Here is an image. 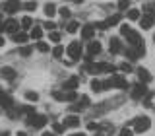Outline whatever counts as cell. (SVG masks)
<instances>
[{"mask_svg": "<svg viewBox=\"0 0 155 136\" xmlns=\"http://www.w3.org/2000/svg\"><path fill=\"white\" fill-rule=\"evenodd\" d=\"M52 97L56 101H74L78 97V93L74 90H62V91H52Z\"/></svg>", "mask_w": 155, "mask_h": 136, "instance_id": "6da1fadb", "label": "cell"}, {"mask_svg": "<svg viewBox=\"0 0 155 136\" xmlns=\"http://www.w3.org/2000/svg\"><path fill=\"white\" fill-rule=\"evenodd\" d=\"M120 33H122V35H124L126 39H128V43H130V45H134V43L140 39V33L136 31V29H132L130 25H122V27H120Z\"/></svg>", "mask_w": 155, "mask_h": 136, "instance_id": "7a4b0ae2", "label": "cell"}, {"mask_svg": "<svg viewBox=\"0 0 155 136\" xmlns=\"http://www.w3.org/2000/svg\"><path fill=\"white\" fill-rule=\"evenodd\" d=\"M132 123H134V126H136V132H145V130H149V126H151V121H149L147 117L134 119Z\"/></svg>", "mask_w": 155, "mask_h": 136, "instance_id": "3957f363", "label": "cell"}, {"mask_svg": "<svg viewBox=\"0 0 155 136\" xmlns=\"http://www.w3.org/2000/svg\"><path fill=\"white\" fill-rule=\"evenodd\" d=\"M27 123L31 124V126H35V128H43V126L47 124V117H45V115H35V113H31V115H29V119H27Z\"/></svg>", "mask_w": 155, "mask_h": 136, "instance_id": "277c9868", "label": "cell"}, {"mask_svg": "<svg viewBox=\"0 0 155 136\" xmlns=\"http://www.w3.org/2000/svg\"><path fill=\"white\" fill-rule=\"evenodd\" d=\"M89 70L93 72V74H97V72H107V74H114L116 68L113 64H105V62H101V64H93L89 66Z\"/></svg>", "mask_w": 155, "mask_h": 136, "instance_id": "5b68a950", "label": "cell"}, {"mask_svg": "<svg viewBox=\"0 0 155 136\" xmlns=\"http://www.w3.org/2000/svg\"><path fill=\"white\" fill-rule=\"evenodd\" d=\"M145 93H147V87H145V84L138 82V84L134 86V90H132V97H134V99H142Z\"/></svg>", "mask_w": 155, "mask_h": 136, "instance_id": "8992f818", "label": "cell"}, {"mask_svg": "<svg viewBox=\"0 0 155 136\" xmlns=\"http://www.w3.org/2000/svg\"><path fill=\"white\" fill-rule=\"evenodd\" d=\"M66 53H68V55H70L72 58H80L81 56V43H70V47H68L66 49Z\"/></svg>", "mask_w": 155, "mask_h": 136, "instance_id": "52a82bcc", "label": "cell"}, {"mask_svg": "<svg viewBox=\"0 0 155 136\" xmlns=\"http://www.w3.org/2000/svg\"><path fill=\"white\" fill-rule=\"evenodd\" d=\"M19 8H21V2H19V0H8V2L4 4V12H8V14L18 12Z\"/></svg>", "mask_w": 155, "mask_h": 136, "instance_id": "ba28073f", "label": "cell"}, {"mask_svg": "<svg viewBox=\"0 0 155 136\" xmlns=\"http://www.w3.org/2000/svg\"><path fill=\"white\" fill-rule=\"evenodd\" d=\"M18 29H19V22H18V19L10 18L8 22H4V31H10V33L14 35V33H16Z\"/></svg>", "mask_w": 155, "mask_h": 136, "instance_id": "9c48e42d", "label": "cell"}, {"mask_svg": "<svg viewBox=\"0 0 155 136\" xmlns=\"http://www.w3.org/2000/svg\"><path fill=\"white\" fill-rule=\"evenodd\" d=\"M12 105H14L12 97H10L6 91L0 90V107H4V109H12Z\"/></svg>", "mask_w": 155, "mask_h": 136, "instance_id": "30bf717a", "label": "cell"}, {"mask_svg": "<svg viewBox=\"0 0 155 136\" xmlns=\"http://www.w3.org/2000/svg\"><path fill=\"white\" fill-rule=\"evenodd\" d=\"M136 74H138V78H140V82H142V84H149V82L153 80L151 74H149L145 68H138V70H136Z\"/></svg>", "mask_w": 155, "mask_h": 136, "instance_id": "8fae6325", "label": "cell"}, {"mask_svg": "<svg viewBox=\"0 0 155 136\" xmlns=\"http://www.w3.org/2000/svg\"><path fill=\"white\" fill-rule=\"evenodd\" d=\"M78 86H80L78 76H72V78H68L64 84H62V90H78Z\"/></svg>", "mask_w": 155, "mask_h": 136, "instance_id": "7c38bea8", "label": "cell"}, {"mask_svg": "<svg viewBox=\"0 0 155 136\" xmlns=\"http://www.w3.org/2000/svg\"><path fill=\"white\" fill-rule=\"evenodd\" d=\"M62 124H64V126H70V128H76V126H80V117H76V115H68Z\"/></svg>", "mask_w": 155, "mask_h": 136, "instance_id": "4fadbf2b", "label": "cell"}, {"mask_svg": "<svg viewBox=\"0 0 155 136\" xmlns=\"http://www.w3.org/2000/svg\"><path fill=\"white\" fill-rule=\"evenodd\" d=\"M0 76H2L4 80H14V78H16V70L10 68V66H4V68H0Z\"/></svg>", "mask_w": 155, "mask_h": 136, "instance_id": "5bb4252c", "label": "cell"}, {"mask_svg": "<svg viewBox=\"0 0 155 136\" xmlns=\"http://www.w3.org/2000/svg\"><path fill=\"white\" fill-rule=\"evenodd\" d=\"M93 35H95V27L91 25V23H89V25H84V27H81V37H84L85 41H87V39H93Z\"/></svg>", "mask_w": 155, "mask_h": 136, "instance_id": "9a60e30c", "label": "cell"}, {"mask_svg": "<svg viewBox=\"0 0 155 136\" xmlns=\"http://www.w3.org/2000/svg\"><path fill=\"white\" fill-rule=\"evenodd\" d=\"M151 25H153V16H149V14L147 16H140V27L142 29H149Z\"/></svg>", "mask_w": 155, "mask_h": 136, "instance_id": "2e32d148", "label": "cell"}, {"mask_svg": "<svg viewBox=\"0 0 155 136\" xmlns=\"http://www.w3.org/2000/svg\"><path fill=\"white\" fill-rule=\"evenodd\" d=\"M87 53H89L91 56H93V55H99V53H101V43L91 41L89 45H87Z\"/></svg>", "mask_w": 155, "mask_h": 136, "instance_id": "e0dca14e", "label": "cell"}, {"mask_svg": "<svg viewBox=\"0 0 155 136\" xmlns=\"http://www.w3.org/2000/svg\"><path fill=\"white\" fill-rule=\"evenodd\" d=\"M120 51H122L120 39L118 37H113V39H110V53H114V55H116V53H120Z\"/></svg>", "mask_w": 155, "mask_h": 136, "instance_id": "ac0fdd59", "label": "cell"}, {"mask_svg": "<svg viewBox=\"0 0 155 136\" xmlns=\"http://www.w3.org/2000/svg\"><path fill=\"white\" fill-rule=\"evenodd\" d=\"M120 18H122L120 14H114L113 18H109L107 22H103V27H113V25H116V23L120 22Z\"/></svg>", "mask_w": 155, "mask_h": 136, "instance_id": "d6986e66", "label": "cell"}, {"mask_svg": "<svg viewBox=\"0 0 155 136\" xmlns=\"http://www.w3.org/2000/svg\"><path fill=\"white\" fill-rule=\"evenodd\" d=\"M134 47H136V53H138V56L145 55V45H143V39H142V37H140L138 41L134 43Z\"/></svg>", "mask_w": 155, "mask_h": 136, "instance_id": "ffe728a7", "label": "cell"}, {"mask_svg": "<svg viewBox=\"0 0 155 136\" xmlns=\"http://www.w3.org/2000/svg\"><path fill=\"white\" fill-rule=\"evenodd\" d=\"M54 14H56V6H54V4H45V16L52 18Z\"/></svg>", "mask_w": 155, "mask_h": 136, "instance_id": "44dd1931", "label": "cell"}, {"mask_svg": "<svg viewBox=\"0 0 155 136\" xmlns=\"http://www.w3.org/2000/svg\"><path fill=\"white\" fill-rule=\"evenodd\" d=\"M91 90L97 91V93L103 91V82H101V80H91Z\"/></svg>", "mask_w": 155, "mask_h": 136, "instance_id": "7402d4cb", "label": "cell"}, {"mask_svg": "<svg viewBox=\"0 0 155 136\" xmlns=\"http://www.w3.org/2000/svg\"><path fill=\"white\" fill-rule=\"evenodd\" d=\"M14 41L25 43V41H27V35H25V33H21V31H16V33H14Z\"/></svg>", "mask_w": 155, "mask_h": 136, "instance_id": "603a6c76", "label": "cell"}, {"mask_svg": "<svg viewBox=\"0 0 155 136\" xmlns=\"http://www.w3.org/2000/svg\"><path fill=\"white\" fill-rule=\"evenodd\" d=\"M31 23H33V22H31V18L25 16V18L21 19V22H19V25H21L23 29H31Z\"/></svg>", "mask_w": 155, "mask_h": 136, "instance_id": "cb8c5ba5", "label": "cell"}, {"mask_svg": "<svg viewBox=\"0 0 155 136\" xmlns=\"http://www.w3.org/2000/svg\"><path fill=\"white\" fill-rule=\"evenodd\" d=\"M43 37V29L41 27H33L31 29V39H41Z\"/></svg>", "mask_w": 155, "mask_h": 136, "instance_id": "d4e9b609", "label": "cell"}, {"mask_svg": "<svg viewBox=\"0 0 155 136\" xmlns=\"http://www.w3.org/2000/svg\"><path fill=\"white\" fill-rule=\"evenodd\" d=\"M140 16H142V14H140V10H136V8L128 10V18L130 19H140Z\"/></svg>", "mask_w": 155, "mask_h": 136, "instance_id": "484cf974", "label": "cell"}, {"mask_svg": "<svg viewBox=\"0 0 155 136\" xmlns=\"http://www.w3.org/2000/svg\"><path fill=\"white\" fill-rule=\"evenodd\" d=\"M23 8H25V10H29V12H33V10L37 8V2H35V0H29V2H25V4H23Z\"/></svg>", "mask_w": 155, "mask_h": 136, "instance_id": "4316f807", "label": "cell"}, {"mask_svg": "<svg viewBox=\"0 0 155 136\" xmlns=\"http://www.w3.org/2000/svg\"><path fill=\"white\" fill-rule=\"evenodd\" d=\"M62 55H64V49H62V47H56L54 51H52V56H54V58H58V60L62 58Z\"/></svg>", "mask_w": 155, "mask_h": 136, "instance_id": "83f0119b", "label": "cell"}, {"mask_svg": "<svg viewBox=\"0 0 155 136\" xmlns=\"http://www.w3.org/2000/svg\"><path fill=\"white\" fill-rule=\"evenodd\" d=\"M124 53H126V56H128L130 60H136V58H140V56H138V53H136V51H132V49H126Z\"/></svg>", "mask_w": 155, "mask_h": 136, "instance_id": "f1b7e54d", "label": "cell"}, {"mask_svg": "<svg viewBox=\"0 0 155 136\" xmlns=\"http://www.w3.org/2000/svg\"><path fill=\"white\" fill-rule=\"evenodd\" d=\"M64 128H66V126H64V124H60V123H54V124H52V130H54V134L64 132Z\"/></svg>", "mask_w": 155, "mask_h": 136, "instance_id": "f546056e", "label": "cell"}, {"mask_svg": "<svg viewBox=\"0 0 155 136\" xmlns=\"http://www.w3.org/2000/svg\"><path fill=\"white\" fill-rule=\"evenodd\" d=\"M110 132H113V126H110V124H105L103 128H101L99 136H107V134H110Z\"/></svg>", "mask_w": 155, "mask_h": 136, "instance_id": "4dcf8cb0", "label": "cell"}, {"mask_svg": "<svg viewBox=\"0 0 155 136\" xmlns=\"http://www.w3.org/2000/svg\"><path fill=\"white\" fill-rule=\"evenodd\" d=\"M25 99H27V101H37L39 95L35 93V91H25Z\"/></svg>", "mask_w": 155, "mask_h": 136, "instance_id": "1f68e13d", "label": "cell"}, {"mask_svg": "<svg viewBox=\"0 0 155 136\" xmlns=\"http://www.w3.org/2000/svg\"><path fill=\"white\" fill-rule=\"evenodd\" d=\"M78 27H80V25H78L76 22H70V23H68V27H66V29H68V33H76V31H78Z\"/></svg>", "mask_w": 155, "mask_h": 136, "instance_id": "d6a6232c", "label": "cell"}, {"mask_svg": "<svg viewBox=\"0 0 155 136\" xmlns=\"http://www.w3.org/2000/svg\"><path fill=\"white\" fill-rule=\"evenodd\" d=\"M19 55L21 56H31V47H21L19 49Z\"/></svg>", "mask_w": 155, "mask_h": 136, "instance_id": "836d02e7", "label": "cell"}, {"mask_svg": "<svg viewBox=\"0 0 155 136\" xmlns=\"http://www.w3.org/2000/svg\"><path fill=\"white\" fill-rule=\"evenodd\" d=\"M87 105H89V97H87V95H81L80 97V107L84 109V107H87Z\"/></svg>", "mask_w": 155, "mask_h": 136, "instance_id": "e575fe53", "label": "cell"}, {"mask_svg": "<svg viewBox=\"0 0 155 136\" xmlns=\"http://www.w3.org/2000/svg\"><path fill=\"white\" fill-rule=\"evenodd\" d=\"M48 37H51L52 43H58V41H60V33H56V31H51V35H48Z\"/></svg>", "mask_w": 155, "mask_h": 136, "instance_id": "d590c367", "label": "cell"}, {"mask_svg": "<svg viewBox=\"0 0 155 136\" xmlns=\"http://www.w3.org/2000/svg\"><path fill=\"white\" fill-rule=\"evenodd\" d=\"M128 6H130V0H118V8L120 10H126Z\"/></svg>", "mask_w": 155, "mask_h": 136, "instance_id": "8d00e7d4", "label": "cell"}, {"mask_svg": "<svg viewBox=\"0 0 155 136\" xmlns=\"http://www.w3.org/2000/svg\"><path fill=\"white\" fill-rule=\"evenodd\" d=\"M118 68H120V70H122V72H130V70H132V66H130L128 62H122V64H120Z\"/></svg>", "mask_w": 155, "mask_h": 136, "instance_id": "74e56055", "label": "cell"}, {"mask_svg": "<svg viewBox=\"0 0 155 136\" xmlns=\"http://www.w3.org/2000/svg\"><path fill=\"white\" fill-rule=\"evenodd\" d=\"M37 49H39L41 53H48V45H47V43H39Z\"/></svg>", "mask_w": 155, "mask_h": 136, "instance_id": "f35d334b", "label": "cell"}, {"mask_svg": "<svg viewBox=\"0 0 155 136\" xmlns=\"http://www.w3.org/2000/svg\"><path fill=\"white\" fill-rule=\"evenodd\" d=\"M58 12H60V16H62V18H70V10H68V8H60Z\"/></svg>", "mask_w": 155, "mask_h": 136, "instance_id": "ab89813d", "label": "cell"}, {"mask_svg": "<svg viewBox=\"0 0 155 136\" xmlns=\"http://www.w3.org/2000/svg\"><path fill=\"white\" fill-rule=\"evenodd\" d=\"M118 136H132V130H130V128H122Z\"/></svg>", "mask_w": 155, "mask_h": 136, "instance_id": "60d3db41", "label": "cell"}, {"mask_svg": "<svg viewBox=\"0 0 155 136\" xmlns=\"http://www.w3.org/2000/svg\"><path fill=\"white\" fill-rule=\"evenodd\" d=\"M87 128H89V130H97V128H99V124H97V123H89V124H87Z\"/></svg>", "mask_w": 155, "mask_h": 136, "instance_id": "b9f144b4", "label": "cell"}, {"mask_svg": "<svg viewBox=\"0 0 155 136\" xmlns=\"http://www.w3.org/2000/svg\"><path fill=\"white\" fill-rule=\"evenodd\" d=\"M47 29H48V31H52V29H54L56 25H54V23H52V22H47V25H45Z\"/></svg>", "mask_w": 155, "mask_h": 136, "instance_id": "7bdbcfd3", "label": "cell"}, {"mask_svg": "<svg viewBox=\"0 0 155 136\" xmlns=\"http://www.w3.org/2000/svg\"><path fill=\"white\" fill-rule=\"evenodd\" d=\"M41 136H56V134H54V132H43Z\"/></svg>", "mask_w": 155, "mask_h": 136, "instance_id": "ee69618b", "label": "cell"}, {"mask_svg": "<svg viewBox=\"0 0 155 136\" xmlns=\"http://www.w3.org/2000/svg\"><path fill=\"white\" fill-rule=\"evenodd\" d=\"M0 136H10V132H8V130H2V132H0Z\"/></svg>", "mask_w": 155, "mask_h": 136, "instance_id": "f6af8a7d", "label": "cell"}, {"mask_svg": "<svg viewBox=\"0 0 155 136\" xmlns=\"http://www.w3.org/2000/svg\"><path fill=\"white\" fill-rule=\"evenodd\" d=\"M4 45V39H2V35H0V47H2Z\"/></svg>", "mask_w": 155, "mask_h": 136, "instance_id": "bcb514c9", "label": "cell"}, {"mask_svg": "<svg viewBox=\"0 0 155 136\" xmlns=\"http://www.w3.org/2000/svg\"><path fill=\"white\" fill-rule=\"evenodd\" d=\"M70 136H85V134H80V132H76V134H70Z\"/></svg>", "mask_w": 155, "mask_h": 136, "instance_id": "7dc6e473", "label": "cell"}, {"mask_svg": "<svg viewBox=\"0 0 155 136\" xmlns=\"http://www.w3.org/2000/svg\"><path fill=\"white\" fill-rule=\"evenodd\" d=\"M18 136H27V134L25 132H18Z\"/></svg>", "mask_w": 155, "mask_h": 136, "instance_id": "c3c4849f", "label": "cell"}, {"mask_svg": "<svg viewBox=\"0 0 155 136\" xmlns=\"http://www.w3.org/2000/svg\"><path fill=\"white\" fill-rule=\"evenodd\" d=\"M74 2H76V4H81V2H84V0H74Z\"/></svg>", "mask_w": 155, "mask_h": 136, "instance_id": "681fc988", "label": "cell"}, {"mask_svg": "<svg viewBox=\"0 0 155 136\" xmlns=\"http://www.w3.org/2000/svg\"><path fill=\"white\" fill-rule=\"evenodd\" d=\"M153 41H155V35H153Z\"/></svg>", "mask_w": 155, "mask_h": 136, "instance_id": "f907efd6", "label": "cell"}]
</instances>
